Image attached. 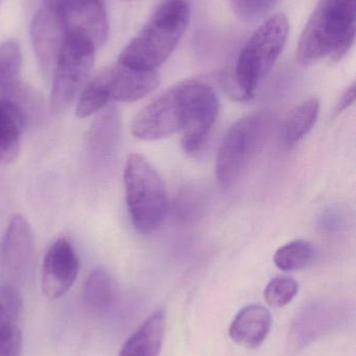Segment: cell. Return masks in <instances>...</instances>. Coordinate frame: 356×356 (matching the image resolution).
<instances>
[{
  "instance_id": "obj_1",
  "label": "cell",
  "mask_w": 356,
  "mask_h": 356,
  "mask_svg": "<svg viewBox=\"0 0 356 356\" xmlns=\"http://www.w3.org/2000/svg\"><path fill=\"white\" fill-rule=\"evenodd\" d=\"M355 38V0H320L301 33L297 60L305 66L324 58L339 62Z\"/></svg>"
},
{
  "instance_id": "obj_2",
  "label": "cell",
  "mask_w": 356,
  "mask_h": 356,
  "mask_svg": "<svg viewBox=\"0 0 356 356\" xmlns=\"http://www.w3.org/2000/svg\"><path fill=\"white\" fill-rule=\"evenodd\" d=\"M189 19L186 0H165L125 46L117 63L136 70L157 71L177 47Z\"/></svg>"
},
{
  "instance_id": "obj_3",
  "label": "cell",
  "mask_w": 356,
  "mask_h": 356,
  "mask_svg": "<svg viewBox=\"0 0 356 356\" xmlns=\"http://www.w3.org/2000/svg\"><path fill=\"white\" fill-rule=\"evenodd\" d=\"M290 24L286 15L270 17L251 35L240 50L233 70L226 81L228 94L238 102L254 96L259 83L279 58L286 44Z\"/></svg>"
},
{
  "instance_id": "obj_4",
  "label": "cell",
  "mask_w": 356,
  "mask_h": 356,
  "mask_svg": "<svg viewBox=\"0 0 356 356\" xmlns=\"http://www.w3.org/2000/svg\"><path fill=\"white\" fill-rule=\"evenodd\" d=\"M125 199L132 223L138 232L148 234L160 227L169 209L160 175L141 154L127 156L123 171Z\"/></svg>"
},
{
  "instance_id": "obj_5",
  "label": "cell",
  "mask_w": 356,
  "mask_h": 356,
  "mask_svg": "<svg viewBox=\"0 0 356 356\" xmlns=\"http://www.w3.org/2000/svg\"><path fill=\"white\" fill-rule=\"evenodd\" d=\"M96 49L86 38L67 35L52 73L49 108L54 114L64 112L83 89L93 68Z\"/></svg>"
},
{
  "instance_id": "obj_6",
  "label": "cell",
  "mask_w": 356,
  "mask_h": 356,
  "mask_svg": "<svg viewBox=\"0 0 356 356\" xmlns=\"http://www.w3.org/2000/svg\"><path fill=\"white\" fill-rule=\"evenodd\" d=\"M269 121L263 115H253L236 121L226 134L217 158V178L222 190L238 182L263 143Z\"/></svg>"
},
{
  "instance_id": "obj_7",
  "label": "cell",
  "mask_w": 356,
  "mask_h": 356,
  "mask_svg": "<svg viewBox=\"0 0 356 356\" xmlns=\"http://www.w3.org/2000/svg\"><path fill=\"white\" fill-rule=\"evenodd\" d=\"M184 104L182 146L187 154L201 149L219 114V99L215 90L200 81L180 83Z\"/></svg>"
},
{
  "instance_id": "obj_8",
  "label": "cell",
  "mask_w": 356,
  "mask_h": 356,
  "mask_svg": "<svg viewBox=\"0 0 356 356\" xmlns=\"http://www.w3.org/2000/svg\"><path fill=\"white\" fill-rule=\"evenodd\" d=\"M183 124V97L178 83L138 113L132 122L131 131L137 139L158 141L180 133Z\"/></svg>"
},
{
  "instance_id": "obj_9",
  "label": "cell",
  "mask_w": 356,
  "mask_h": 356,
  "mask_svg": "<svg viewBox=\"0 0 356 356\" xmlns=\"http://www.w3.org/2000/svg\"><path fill=\"white\" fill-rule=\"evenodd\" d=\"M79 261L70 241L56 240L48 249L42 268V292L49 300L64 296L75 284Z\"/></svg>"
},
{
  "instance_id": "obj_10",
  "label": "cell",
  "mask_w": 356,
  "mask_h": 356,
  "mask_svg": "<svg viewBox=\"0 0 356 356\" xmlns=\"http://www.w3.org/2000/svg\"><path fill=\"white\" fill-rule=\"evenodd\" d=\"M67 35L66 29L56 13L45 6L38 10L31 22V38L33 51L45 79L52 77Z\"/></svg>"
},
{
  "instance_id": "obj_11",
  "label": "cell",
  "mask_w": 356,
  "mask_h": 356,
  "mask_svg": "<svg viewBox=\"0 0 356 356\" xmlns=\"http://www.w3.org/2000/svg\"><path fill=\"white\" fill-rule=\"evenodd\" d=\"M109 91L111 100L134 102L152 93L160 83L157 71H142L117 63L98 73Z\"/></svg>"
},
{
  "instance_id": "obj_12",
  "label": "cell",
  "mask_w": 356,
  "mask_h": 356,
  "mask_svg": "<svg viewBox=\"0 0 356 356\" xmlns=\"http://www.w3.org/2000/svg\"><path fill=\"white\" fill-rule=\"evenodd\" d=\"M33 252L35 242L31 225L23 216H13L0 245L4 268L15 275L27 273L33 264Z\"/></svg>"
},
{
  "instance_id": "obj_13",
  "label": "cell",
  "mask_w": 356,
  "mask_h": 356,
  "mask_svg": "<svg viewBox=\"0 0 356 356\" xmlns=\"http://www.w3.org/2000/svg\"><path fill=\"white\" fill-rule=\"evenodd\" d=\"M271 314L261 305H252L238 312L229 326V337L247 349L261 346L271 330Z\"/></svg>"
},
{
  "instance_id": "obj_14",
  "label": "cell",
  "mask_w": 356,
  "mask_h": 356,
  "mask_svg": "<svg viewBox=\"0 0 356 356\" xmlns=\"http://www.w3.org/2000/svg\"><path fill=\"white\" fill-rule=\"evenodd\" d=\"M21 307L18 292L0 284V356H20L22 353V332L16 323Z\"/></svg>"
},
{
  "instance_id": "obj_15",
  "label": "cell",
  "mask_w": 356,
  "mask_h": 356,
  "mask_svg": "<svg viewBox=\"0 0 356 356\" xmlns=\"http://www.w3.org/2000/svg\"><path fill=\"white\" fill-rule=\"evenodd\" d=\"M119 139V117L113 106H107L92 123L88 147L96 165L108 164L114 156Z\"/></svg>"
},
{
  "instance_id": "obj_16",
  "label": "cell",
  "mask_w": 356,
  "mask_h": 356,
  "mask_svg": "<svg viewBox=\"0 0 356 356\" xmlns=\"http://www.w3.org/2000/svg\"><path fill=\"white\" fill-rule=\"evenodd\" d=\"M165 316L162 309L155 311L125 341L118 356H159L164 339Z\"/></svg>"
},
{
  "instance_id": "obj_17",
  "label": "cell",
  "mask_w": 356,
  "mask_h": 356,
  "mask_svg": "<svg viewBox=\"0 0 356 356\" xmlns=\"http://www.w3.org/2000/svg\"><path fill=\"white\" fill-rule=\"evenodd\" d=\"M26 121L10 100L0 97V162H14L18 158Z\"/></svg>"
},
{
  "instance_id": "obj_18",
  "label": "cell",
  "mask_w": 356,
  "mask_h": 356,
  "mask_svg": "<svg viewBox=\"0 0 356 356\" xmlns=\"http://www.w3.org/2000/svg\"><path fill=\"white\" fill-rule=\"evenodd\" d=\"M320 102L311 98L303 102L286 119L282 129V137L288 145L300 141L313 129L319 116Z\"/></svg>"
},
{
  "instance_id": "obj_19",
  "label": "cell",
  "mask_w": 356,
  "mask_h": 356,
  "mask_svg": "<svg viewBox=\"0 0 356 356\" xmlns=\"http://www.w3.org/2000/svg\"><path fill=\"white\" fill-rule=\"evenodd\" d=\"M114 280L105 269L92 271L84 284L83 298L86 305L95 311L110 307L115 298Z\"/></svg>"
},
{
  "instance_id": "obj_20",
  "label": "cell",
  "mask_w": 356,
  "mask_h": 356,
  "mask_svg": "<svg viewBox=\"0 0 356 356\" xmlns=\"http://www.w3.org/2000/svg\"><path fill=\"white\" fill-rule=\"evenodd\" d=\"M316 257V249L311 243L296 240L280 247L274 255V264L282 271H296L307 267Z\"/></svg>"
},
{
  "instance_id": "obj_21",
  "label": "cell",
  "mask_w": 356,
  "mask_h": 356,
  "mask_svg": "<svg viewBox=\"0 0 356 356\" xmlns=\"http://www.w3.org/2000/svg\"><path fill=\"white\" fill-rule=\"evenodd\" d=\"M1 95V97L10 100L19 108L27 125L37 122L41 119L43 102L39 94L29 86L18 81Z\"/></svg>"
},
{
  "instance_id": "obj_22",
  "label": "cell",
  "mask_w": 356,
  "mask_h": 356,
  "mask_svg": "<svg viewBox=\"0 0 356 356\" xmlns=\"http://www.w3.org/2000/svg\"><path fill=\"white\" fill-rule=\"evenodd\" d=\"M111 102L108 89L100 74L96 75L83 90L77 102V116L88 118L104 110Z\"/></svg>"
},
{
  "instance_id": "obj_23",
  "label": "cell",
  "mask_w": 356,
  "mask_h": 356,
  "mask_svg": "<svg viewBox=\"0 0 356 356\" xmlns=\"http://www.w3.org/2000/svg\"><path fill=\"white\" fill-rule=\"evenodd\" d=\"M22 54L14 41H6L0 45V94L20 81Z\"/></svg>"
},
{
  "instance_id": "obj_24",
  "label": "cell",
  "mask_w": 356,
  "mask_h": 356,
  "mask_svg": "<svg viewBox=\"0 0 356 356\" xmlns=\"http://www.w3.org/2000/svg\"><path fill=\"white\" fill-rule=\"evenodd\" d=\"M299 292V284L294 278L277 276L265 289V299L274 309H281L294 300Z\"/></svg>"
},
{
  "instance_id": "obj_25",
  "label": "cell",
  "mask_w": 356,
  "mask_h": 356,
  "mask_svg": "<svg viewBox=\"0 0 356 356\" xmlns=\"http://www.w3.org/2000/svg\"><path fill=\"white\" fill-rule=\"evenodd\" d=\"M44 6L56 13L64 24L77 20L102 0H42Z\"/></svg>"
},
{
  "instance_id": "obj_26",
  "label": "cell",
  "mask_w": 356,
  "mask_h": 356,
  "mask_svg": "<svg viewBox=\"0 0 356 356\" xmlns=\"http://www.w3.org/2000/svg\"><path fill=\"white\" fill-rule=\"evenodd\" d=\"M278 0H232L234 12L242 20L255 21L270 12Z\"/></svg>"
},
{
  "instance_id": "obj_27",
  "label": "cell",
  "mask_w": 356,
  "mask_h": 356,
  "mask_svg": "<svg viewBox=\"0 0 356 356\" xmlns=\"http://www.w3.org/2000/svg\"><path fill=\"white\" fill-rule=\"evenodd\" d=\"M355 83H353V85H351L350 87L345 91V93L343 94L342 97H341L340 102L336 104V111H334V116H338V115L342 114L344 111L350 108V106L355 104Z\"/></svg>"
},
{
  "instance_id": "obj_28",
  "label": "cell",
  "mask_w": 356,
  "mask_h": 356,
  "mask_svg": "<svg viewBox=\"0 0 356 356\" xmlns=\"http://www.w3.org/2000/svg\"><path fill=\"white\" fill-rule=\"evenodd\" d=\"M2 0H0V4H1Z\"/></svg>"
}]
</instances>
